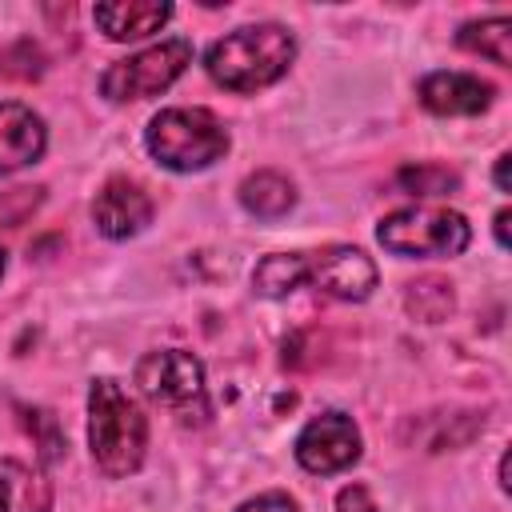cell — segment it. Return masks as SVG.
I'll return each mask as SVG.
<instances>
[{
    "mask_svg": "<svg viewBox=\"0 0 512 512\" xmlns=\"http://www.w3.org/2000/svg\"><path fill=\"white\" fill-rule=\"evenodd\" d=\"M296 60V40L284 24H244L204 52L208 76L228 92H260Z\"/></svg>",
    "mask_w": 512,
    "mask_h": 512,
    "instance_id": "6da1fadb",
    "label": "cell"
},
{
    "mask_svg": "<svg viewBox=\"0 0 512 512\" xmlns=\"http://www.w3.org/2000/svg\"><path fill=\"white\" fill-rule=\"evenodd\" d=\"M88 448L96 468L112 480H124L144 464L148 420L140 404L108 376L92 380L88 388Z\"/></svg>",
    "mask_w": 512,
    "mask_h": 512,
    "instance_id": "7a4b0ae2",
    "label": "cell"
},
{
    "mask_svg": "<svg viewBox=\"0 0 512 512\" xmlns=\"http://www.w3.org/2000/svg\"><path fill=\"white\" fill-rule=\"evenodd\" d=\"M144 144L168 172H200L228 152V128L208 108H164L148 120Z\"/></svg>",
    "mask_w": 512,
    "mask_h": 512,
    "instance_id": "3957f363",
    "label": "cell"
},
{
    "mask_svg": "<svg viewBox=\"0 0 512 512\" xmlns=\"http://www.w3.org/2000/svg\"><path fill=\"white\" fill-rule=\"evenodd\" d=\"M136 388L156 408L176 416L184 428H200L212 416V400H208V384H204V364L192 352H184V348H160V352L140 356Z\"/></svg>",
    "mask_w": 512,
    "mask_h": 512,
    "instance_id": "277c9868",
    "label": "cell"
},
{
    "mask_svg": "<svg viewBox=\"0 0 512 512\" xmlns=\"http://www.w3.org/2000/svg\"><path fill=\"white\" fill-rule=\"evenodd\" d=\"M376 240L392 256H408V260L412 256H460L472 240V228L452 208L416 204V208H400L384 216L376 228Z\"/></svg>",
    "mask_w": 512,
    "mask_h": 512,
    "instance_id": "5b68a950",
    "label": "cell"
},
{
    "mask_svg": "<svg viewBox=\"0 0 512 512\" xmlns=\"http://www.w3.org/2000/svg\"><path fill=\"white\" fill-rule=\"evenodd\" d=\"M188 64H192V44L184 36H172V40H160L152 48H140V52L116 60L100 76V92L116 104L148 100V96H160L164 88H172Z\"/></svg>",
    "mask_w": 512,
    "mask_h": 512,
    "instance_id": "8992f818",
    "label": "cell"
},
{
    "mask_svg": "<svg viewBox=\"0 0 512 512\" xmlns=\"http://www.w3.org/2000/svg\"><path fill=\"white\" fill-rule=\"evenodd\" d=\"M296 256H300V284H312L332 300L360 304L376 288V264L352 244H328Z\"/></svg>",
    "mask_w": 512,
    "mask_h": 512,
    "instance_id": "52a82bcc",
    "label": "cell"
},
{
    "mask_svg": "<svg viewBox=\"0 0 512 512\" xmlns=\"http://www.w3.org/2000/svg\"><path fill=\"white\" fill-rule=\"evenodd\" d=\"M292 452H296V464L312 476L344 472L360 460V428L344 412H320L300 428Z\"/></svg>",
    "mask_w": 512,
    "mask_h": 512,
    "instance_id": "ba28073f",
    "label": "cell"
},
{
    "mask_svg": "<svg viewBox=\"0 0 512 512\" xmlns=\"http://www.w3.org/2000/svg\"><path fill=\"white\" fill-rule=\"evenodd\" d=\"M420 104L432 112V116H480L484 108H492L496 100V88L472 72H452V68H440V72H428L416 88Z\"/></svg>",
    "mask_w": 512,
    "mask_h": 512,
    "instance_id": "9c48e42d",
    "label": "cell"
},
{
    "mask_svg": "<svg viewBox=\"0 0 512 512\" xmlns=\"http://www.w3.org/2000/svg\"><path fill=\"white\" fill-rule=\"evenodd\" d=\"M92 220L100 228V236L108 240H128L136 232H144V224L152 220V200L136 180L112 176L96 200H92Z\"/></svg>",
    "mask_w": 512,
    "mask_h": 512,
    "instance_id": "30bf717a",
    "label": "cell"
},
{
    "mask_svg": "<svg viewBox=\"0 0 512 512\" xmlns=\"http://www.w3.org/2000/svg\"><path fill=\"white\" fill-rule=\"evenodd\" d=\"M44 144H48L44 120L28 104L4 100L0 104V172H16L24 164H36L44 156Z\"/></svg>",
    "mask_w": 512,
    "mask_h": 512,
    "instance_id": "8fae6325",
    "label": "cell"
},
{
    "mask_svg": "<svg viewBox=\"0 0 512 512\" xmlns=\"http://www.w3.org/2000/svg\"><path fill=\"white\" fill-rule=\"evenodd\" d=\"M92 20L108 40H120V44L144 40L172 20V4H164V0H108V4L92 8Z\"/></svg>",
    "mask_w": 512,
    "mask_h": 512,
    "instance_id": "7c38bea8",
    "label": "cell"
},
{
    "mask_svg": "<svg viewBox=\"0 0 512 512\" xmlns=\"http://www.w3.org/2000/svg\"><path fill=\"white\" fill-rule=\"evenodd\" d=\"M52 508V484L44 472L0 456V512H48Z\"/></svg>",
    "mask_w": 512,
    "mask_h": 512,
    "instance_id": "4fadbf2b",
    "label": "cell"
},
{
    "mask_svg": "<svg viewBox=\"0 0 512 512\" xmlns=\"http://www.w3.org/2000/svg\"><path fill=\"white\" fill-rule=\"evenodd\" d=\"M236 196H240L244 212L256 216V220H280V216H288V208L296 204V188H292V180L280 176V172H272V168L244 176Z\"/></svg>",
    "mask_w": 512,
    "mask_h": 512,
    "instance_id": "5bb4252c",
    "label": "cell"
},
{
    "mask_svg": "<svg viewBox=\"0 0 512 512\" xmlns=\"http://www.w3.org/2000/svg\"><path fill=\"white\" fill-rule=\"evenodd\" d=\"M456 44L464 52H476L500 68L512 64V20L508 16H488V20H472L456 32Z\"/></svg>",
    "mask_w": 512,
    "mask_h": 512,
    "instance_id": "9a60e30c",
    "label": "cell"
},
{
    "mask_svg": "<svg viewBox=\"0 0 512 512\" xmlns=\"http://www.w3.org/2000/svg\"><path fill=\"white\" fill-rule=\"evenodd\" d=\"M404 308L424 320V324H440L448 320V312L456 308V296H452V284L444 276H420L404 288Z\"/></svg>",
    "mask_w": 512,
    "mask_h": 512,
    "instance_id": "2e32d148",
    "label": "cell"
},
{
    "mask_svg": "<svg viewBox=\"0 0 512 512\" xmlns=\"http://www.w3.org/2000/svg\"><path fill=\"white\" fill-rule=\"evenodd\" d=\"M252 288L260 296H268V300L292 296L300 288V260H296V252H272V256H264L256 264V272H252Z\"/></svg>",
    "mask_w": 512,
    "mask_h": 512,
    "instance_id": "e0dca14e",
    "label": "cell"
},
{
    "mask_svg": "<svg viewBox=\"0 0 512 512\" xmlns=\"http://www.w3.org/2000/svg\"><path fill=\"white\" fill-rule=\"evenodd\" d=\"M396 184L412 196H448L460 188V176L444 164H408L396 172Z\"/></svg>",
    "mask_w": 512,
    "mask_h": 512,
    "instance_id": "ac0fdd59",
    "label": "cell"
},
{
    "mask_svg": "<svg viewBox=\"0 0 512 512\" xmlns=\"http://www.w3.org/2000/svg\"><path fill=\"white\" fill-rule=\"evenodd\" d=\"M0 76L8 80H40L44 76V52L32 40H16L0 52Z\"/></svg>",
    "mask_w": 512,
    "mask_h": 512,
    "instance_id": "d6986e66",
    "label": "cell"
},
{
    "mask_svg": "<svg viewBox=\"0 0 512 512\" xmlns=\"http://www.w3.org/2000/svg\"><path fill=\"white\" fill-rule=\"evenodd\" d=\"M40 204H44V188H28V184H20V188L0 192V232L20 228Z\"/></svg>",
    "mask_w": 512,
    "mask_h": 512,
    "instance_id": "ffe728a7",
    "label": "cell"
},
{
    "mask_svg": "<svg viewBox=\"0 0 512 512\" xmlns=\"http://www.w3.org/2000/svg\"><path fill=\"white\" fill-rule=\"evenodd\" d=\"M336 512H380V508H376V500H372V492L364 484H348L336 496Z\"/></svg>",
    "mask_w": 512,
    "mask_h": 512,
    "instance_id": "44dd1931",
    "label": "cell"
},
{
    "mask_svg": "<svg viewBox=\"0 0 512 512\" xmlns=\"http://www.w3.org/2000/svg\"><path fill=\"white\" fill-rule=\"evenodd\" d=\"M236 512H300V508H296V500H292V496H284V492H264V496H256V500L240 504Z\"/></svg>",
    "mask_w": 512,
    "mask_h": 512,
    "instance_id": "7402d4cb",
    "label": "cell"
},
{
    "mask_svg": "<svg viewBox=\"0 0 512 512\" xmlns=\"http://www.w3.org/2000/svg\"><path fill=\"white\" fill-rule=\"evenodd\" d=\"M508 160H512V156L504 152V156L496 160V172H492V176H496V188H500V192H508Z\"/></svg>",
    "mask_w": 512,
    "mask_h": 512,
    "instance_id": "603a6c76",
    "label": "cell"
},
{
    "mask_svg": "<svg viewBox=\"0 0 512 512\" xmlns=\"http://www.w3.org/2000/svg\"><path fill=\"white\" fill-rule=\"evenodd\" d=\"M496 244H500V248H508V208H500V212H496Z\"/></svg>",
    "mask_w": 512,
    "mask_h": 512,
    "instance_id": "cb8c5ba5",
    "label": "cell"
},
{
    "mask_svg": "<svg viewBox=\"0 0 512 512\" xmlns=\"http://www.w3.org/2000/svg\"><path fill=\"white\" fill-rule=\"evenodd\" d=\"M0 276H4V248H0Z\"/></svg>",
    "mask_w": 512,
    "mask_h": 512,
    "instance_id": "d4e9b609",
    "label": "cell"
}]
</instances>
